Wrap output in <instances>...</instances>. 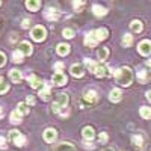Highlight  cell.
I'll use <instances>...</instances> for the list:
<instances>
[{
	"instance_id": "cell-1",
	"label": "cell",
	"mask_w": 151,
	"mask_h": 151,
	"mask_svg": "<svg viewBox=\"0 0 151 151\" xmlns=\"http://www.w3.org/2000/svg\"><path fill=\"white\" fill-rule=\"evenodd\" d=\"M113 76H115V79L118 82V85L121 86H130L132 82H133V73L129 67H122L119 70H116L115 73H113Z\"/></svg>"
},
{
	"instance_id": "cell-2",
	"label": "cell",
	"mask_w": 151,
	"mask_h": 151,
	"mask_svg": "<svg viewBox=\"0 0 151 151\" xmlns=\"http://www.w3.org/2000/svg\"><path fill=\"white\" fill-rule=\"evenodd\" d=\"M85 65L88 67V70H89L91 73H94L97 77H106V76L109 74V70H107L106 65L97 64V62H94L91 59H85Z\"/></svg>"
},
{
	"instance_id": "cell-3",
	"label": "cell",
	"mask_w": 151,
	"mask_h": 151,
	"mask_svg": "<svg viewBox=\"0 0 151 151\" xmlns=\"http://www.w3.org/2000/svg\"><path fill=\"white\" fill-rule=\"evenodd\" d=\"M67 106H68V95L67 94H59L55 98L52 109H53V112H60L62 109H67Z\"/></svg>"
},
{
	"instance_id": "cell-4",
	"label": "cell",
	"mask_w": 151,
	"mask_h": 151,
	"mask_svg": "<svg viewBox=\"0 0 151 151\" xmlns=\"http://www.w3.org/2000/svg\"><path fill=\"white\" fill-rule=\"evenodd\" d=\"M45 35H47V32H45V29L42 27V26H36V27H33V30H32V38L35 41H42V40H45Z\"/></svg>"
},
{
	"instance_id": "cell-5",
	"label": "cell",
	"mask_w": 151,
	"mask_h": 151,
	"mask_svg": "<svg viewBox=\"0 0 151 151\" xmlns=\"http://www.w3.org/2000/svg\"><path fill=\"white\" fill-rule=\"evenodd\" d=\"M11 139L14 141V144L17 147H23L24 144H26V137H24L20 132H17V130H12L11 132Z\"/></svg>"
},
{
	"instance_id": "cell-6",
	"label": "cell",
	"mask_w": 151,
	"mask_h": 151,
	"mask_svg": "<svg viewBox=\"0 0 151 151\" xmlns=\"http://www.w3.org/2000/svg\"><path fill=\"white\" fill-rule=\"evenodd\" d=\"M52 82L56 86H64L67 83V76L64 73H55V76L52 77Z\"/></svg>"
},
{
	"instance_id": "cell-7",
	"label": "cell",
	"mask_w": 151,
	"mask_h": 151,
	"mask_svg": "<svg viewBox=\"0 0 151 151\" xmlns=\"http://www.w3.org/2000/svg\"><path fill=\"white\" fill-rule=\"evenodd\" d=\"M137 50H139V53L144 55V56H148L151 55V41H142L139 45H137Z\"/></svg>"
},
{
	"instance_id": "cell-8",
	"label": "cell",
	"mask_w": 151,
	"mask_h": 151,
	"mask_svg": "<svg viewBox=\"0 0 151 151\" xmlns=\"http://www.w3.org/2000/svg\"><path fill=\"white\" fill-rule=\"evenodd\" d=\"M18 52H20L21 55L30 56V55H32V45H30V42H27V41L20 42V44H18Z\"/></svg>"
},
{
	"instance_id": "cell-9",
	"label": "cell",
	"mask_w": 151,
	"mask_h": 151,
	"mask_svg": "<svg viewBox=\"0 0 151 151\" xmlns=\"http://www.w3.org/2000/svg\"><path fill=\"white\" fill-rule=\"evenodd\" d=\"M44 17H45L48 21H55V20L59 18V12H58L56 9H53V8H48V9L44 12Z\"/></svg>"
},
{
	"instance_id": "cell-10",
	"label": "cell",
	"mask_w": 151,
	"mask_h": 151,
	"mask_svg": "<svg viewBox=\"0 0 151 151\" xmlns=\"http://www.w3.org/2000/svg\"><path fill=\"white\" fill-rule=\"evenodd\" d=\"M27 82L30 83L32 88H35V89H38V88L42 85V80H41L40 77H36L35 74H30V76H29V77H27Z\"/></svg>"
},
{
	"instance_id": "cell-11",
	"label": "cell",
	"mask_w": 151,
	"mask_h": 151,
	"mask_svg": "<svg viewBox=\"0 0 151 151\" xmlns=\"http://www.w3.org/2000/svg\"><path fill=\"white\" fill-rule=\"evenodd\" d=\"M56 130L55 129H47L45 132H44V139H45V142H55V139H56Z\"/></svg>"
},
{
	"instance_id": "cell-12",
	"label": "cell",
	"mask_w": 151,
	"mask_h": 151,
	"mask_svg": "<svg viewBox=\"0 0 151 151\" xmlns=\"http://www.w3.org/2000/svg\"><path fill=\"white\" fill-rule=\"evenodd\" d=\"M92 32H94V36H95V40H97L98 42H100V41H103V40H106L107 35H109L107 30L103 29V27H101V29H97V30H92Z\"/></svg>"
},
{
	"instance_id": "cell-13",
	"label": "cell",
	"mask_w": 151,
	"mask_h": 151,
	"mask_svg": "<svg viewBox=\"0 0 151 151\" xmlns=\"http://www.w3.org/2000/svg\"><path fill=\"white\" fill-rule=\"evenodd\" d=\"M85 44L88 47H95L98 44V41L95 40V36H94V32H89V33L85 36Z\"/></svg>"
},
{
	"instance_id": "cell-14",
	"label": "cell",
	"mask_w": 151,
	"mask_h": 151,
	"mask_svg": "<svg viewBox=\"0 0 151 151\" xmlns=\"http://www.w3.org/2000/svg\"><path fill=\"white\" fill-rule=\"evenodd\" d=\"M70 73L74 76V77H82V76H83V67L79 65V64H74L70 68Z\"/></svg>"
},
{
	"instance_id": "cell-15",
	"label": "cell",
	"mask_w": 151,
	"mask_h": 151,
	"mask_svg": "<svg viewBox=\"0 0 151 151\" xmlns=\"http://www.w3.org/2000/svg\"><path fill=\"white\" fill-rule=\"evenodd\" d=\"M82 134H83V137L86 141H92L94 139V129L92 127H85L83 130H82Z\"/></svg>"
},
{
	"instance_id": "cell-16",
	"label": "cell",
	"mask_w": 151,
	"mask_h": 151,
	"mask_svg": "<svg viewBox=\"0 0 151 151\" xmlns=\"http://www.w3.org/2000/svg\"><path fill=\"white\" fill-rule=\"evenodd\" d=\"M55 151H76V150H74V147H73L71 144H68V142H62V144L56 145Z\"/></svg>"
},
{
	"instance_id": "cell-17",
	"label": "cell",
	"mask_w": 151,
	"mask_h": 151,
	"mask_svg": "<svg viewBox=\"0 0 151 151\" xmlns=\"http://www.w3.org/2000/svg\"><path fill=\"white\" fill-rule=\"evenodd\" d=\"M85 100H86V101L88 103H95L97 101V92L95 91H86L85 92Z\"/></svg>"
},
{
	"instance_id": "cell-18",
	"label": "cell",
	"mask_w": 151,
	"mask_h": 151,
	"mask_svg": "<svg viewBox=\"0 0 151 151\" xmlns=\"http://www.w3.org/2000/svg\"><path fill=\"white\" fill-rule=\"evenodd\" d=\"M56 52H58V55H60V56H67V55L70 53V45H68V44H59Z\"/></svg>"
},
{
	"instance_id": "cell-19",
	"label": "cell",
	"mask_w": 151,
	"mask_h": 151,
	"mask_svg": "<svg viewBox=\"0 0 151 151\" xmlns=\"http://www.w3.org/2000/svg\"><path fill=\"white\" fill-rule=\"evenodd\" d=\"M92 12L97 15V17H103V15H106V8H103V6H100V5H94L92 6Z\"/></svg>"
},
{
	"instance_id": "cell-20",
	"label": "cell",
	"mask_w": 151,
	"mask_h": 151,
	"mask_svg": "<svg viewBox=\"0 0 151 151\" xmlns=\"http://www.w3.org/2000/svg\"><path fill=\"white\" fill-rule=\"evenodd\" d=\"M109 98H110V101H113V103L119 101L121 100V91L119 89H112L110 94H109Z\"/></svg>"
},
{
	"instance_id": "cell-21",
	"label": "cell",
	"mask_w": 151,
	"mask_h": 151,
	"mask_svg": "<svg viewBox=\"0 0 151 151\" xmlns=\"http://www.w3.org/2000/svg\"><path fill=\"white\" fill-rule=\"evenodd\" d=\"M9 76H11V80L14 82V83H18V82H21V73H20L18 70H11Z\"/></svg>"
},
{
	"instance_id": "cell-22",
	"label": "cell",
	"mask_w": 151,
	"mask_h": 151,
	"mask_svg": "<svg viewBox=\"0 0 151 151\" xmlns=\"http://www.w3.org/2000/svg\"><path fill=\"white\" fill-rule=\"evenodd\" d=\"M130 29H132L133 32H136V33H139V32L142 30V23H141L139 20H133V21L130 23Z\"/></svg>"
},
{
	"instance_id": "cell-23",
	"label": "cell",
	"mask_w": 151,
	"mask_h": 151,
	"mask_svg": "<svg viewBox=\"0 0 151 151\" xmlns=\"http://www.w3.org/2000/svg\"><path fill=\"white\" fill-rule=\"evenodd\" d=\"M26 6H27V9H30V11H38V9H40V6H41V3L38 2V0H27Z\"/></svg>"
},
{
	"instance_id": "cell-24",
	"label": "cell",
	"mask_w": 151,
	"mask_h": 151,
	"mask_svg": "<svg viewBox=\"0 0 151 151\" xmlns=\"http://www.w3.org/2000/svg\"><path fill=\"white\" fill-rule=\"evenodd\" d=\"M11 122L12 124H20L21 122V115L18 113V110H14L11 113Z\"/></svg>"
},
{
	"instance_id": "cell-25",
	"label": "cell",
	"mask_w": 151,
	"mask_h": 151,
	"mask_svg": "<svg viewBox=\"0 0 151 151\" xmlns=\"http://www.w3.org/2000/svg\"><path fill=\"white\" fill-rule=\"evenodd\" d=\"M40 97L44 100V101H47V100L50 98V86H45V88H42V89L40 91Z\"/></svg>"
},
{
	"instance_id": "cell-26",
	"label": "cell",
	"mask_w": 151,
	"mask_h": 151,
	"mask_svg": "<svg viewBox=\"0 0 151 151\" xmlns=\"http://www.w3.org/2000/svg\"><path fill=\"white\" fill-rule=\"evenodd\" d=\"M141 116H142L144 119H150V118H151V109L147 107V106L141 107Z\"/></svg>"
},
{
	"instance_id": "cell-27",
	"label": "cell",
	"mask_w": 151,
	"mask_h": 151,
	"mask_svg": "<svg viewBox=\"0 0 151 151\" xmlns=\"http://www.w3.org/2000/svg\"><path fill=\"white\" fill-rule=\"evenodd\" d=\"M97 55H98L100 60H106L107 56H109V50L104 48V47H103V48H98V53H97Z\"/></svg>"
},
{
	"instance_id": "cell-28",
	"label": "cell",
	"mask_w": 151,
	"mask_h": 151,
	"mask_svg": "<svg viewBox=\"0 0 151 151\" xmlns=\"http://www.w3.org/2000/svg\"><path fill=\"white\" fill-rule=\"evenodd\" d=\"M132 42H133V36H132V35H124V36H122V45H124V47L132 45Z\"/></svg>"
},
{
	"instance_id": "cell-29",
	"label": "cell",
	"mask_w": 151,
	"mask_h": 151,
	"mask_svg": "<svg viewBox=\"0 0 151 151\" xmlns=\"http://www.w3.org/2000/svg\"><path fill=\"white\" fill-rule=\"evenodd\" d=\"M9 89V86L6 85V82H5V79L0 76V94H5L6 91Z\"/></svg>"
},
{
	"instance_id": "cell-30",
	"label": "cell",
	"mask_w": 151,
	"mask_h": 151,
	"mask_svg": "<svg viewBox=\"0 0 151 151\" xmlns=\"http://www.w3.org/2000/svg\"><path fill=\"white\" fill-rule=\"evenodd\" d=\"M12 60H14L15 64H20V62H23V55L18 52V50H17V52H14V53H12Z\"/></svg>"
},
{
	"instance_id": "cell-31",
	"label": "cell",
	"mask_w": 151,
	"mask_h": 151,
	"mask_svg": "<svg viewBox=\"0 0 151 151\" xmlns=\"http://www.w3.org/2000/svg\"><path fill=\"white\" fill-rule=\"evenodd\" d=\"M62 35H64V38H67V40H71V38H74V30H71V29H64Z\"/></svg>"
},
{
	"instance_id": "cell-32",
	"label": "cell",
	"mask_w": 151,
	"mask_h": 151,
	"mask_svg": "<svg viewBox=\"0 0 151 151\" xmlns=\"http://www.w3.org/2000/svg\"><path fill=\"white\" fill-rule=\"evenodd\" d=\"M18 113H20V115H26V113H29V110H27V107H26L24 103L18 104Z\"/></svg>"
},
{
	"instance_id": "cell-33",
	"label": "cell",
	"mask_w": 151,
	"mask_h": 151,
	"mask_svg": "<svg viewBox=\"0 0 151 151\" xmlns=\"http://www.w3.org/2000/svg\"><path fill=\"white\" fill-rule=\"evenodd\" d=\"M132 139H133V144H134V145H137V147H142L144 141H142V137H141V136H137V134H134V136L132 137Z\"/></svg>"
},
{
	"instance_id": "cell-34",
	"label": "cell",
	"mask_w": 151,
	"mask_h": 151,
	"mask_svg": "<svg viewBox=\"0 0 151 151\" xmlns=\"http://www.w3.org/2000/svg\"><path fill=\"white\" fill-rule=\"evenodd\" d=\"M137 79H139L141 82H147V71L145 70H141L139 73H137Z\"/></svg>"
},
{
	"instance_id": "cell-35",
	"label": "cell",
	"mask_w": 151,
	"mask_h": 151,
	"mask_svg": "<svg viewBox=\"0 0 151 151\" xmlns=\"http://www.w3.org/2000/svg\"><path fill=\"white\" fill-rule=\"evenodd\" d=\"M83 5H85L83 2H74V3H73V6H74L76 11H80V9L83 8Z\"/></svg>"
},
{
	"instance_id": "cell-36",
	"label": "cell",
	"mask_w": 151,
	"mask_h": 151,
	"mask_svg": "<svg viewBox=\"0 0 151 151\" xmlns=\"http://www.w3.org/2000/svg\"><path fill=\"white\" fill-rule=\"evenodd\" d=\"M5 62H6V56H5L2 52H0V67H3Z\"/></svg>"
},
{
	"instance_id": "cell-37",
	"label": "cell",
	"mask_w": 151,
	"mask_h": 151,
	"mask_svg": "<svg viewBox=\"0 0 151 151\" xmlns=\"http://www.w3.org/2000/svg\"><path fill=\"white\" fill-rule=\"evenodd\" d=\"M55 68L58 70V73H62V70H64V64H62V62H58V64L55 65Z\"/></svg>"
},
{
	"instance_id": "cell-38",
	"label": "cell",
	"mask_w": 151,
	"mask_h": 151,
	"mask_svg": "<svg viewBox=\"0 0 151 151\" xmlns=\"http://www.w3.org/2000/svg\"><path fill=\"white\" fill-rule=\"evenodd\" d=\"M0 148H2V150L6 148V139H5V137H2V136H0Z\"/></svg>"
},
{
	"instance_id": "cell-39",
	"label": "cell",
	"mask_w": 151,
	"mask_h": 151,
	"mask_svg": "<svg viewBox=\"0 0 151 151\" xmlns=\"http://www.w3.org/2000/svg\"><path fill=\"white\" fill-rule=\"evenodd\" d=\"M21 26H23L24 29L29 27V26H30V21H29V18H24V20H23V23H21Z\"/></svg>"
},
{
	"instance_id": "cell-40",
	"label": "cell",
	"mask_w": 151,
	"mask_h": 151,
	"mask_svg": "<svg viewBox=\"0 0 151 151\" xmlns=\"http://www.w3.org/2000/svg\"><path fill=\"white\" fill-rule=\"evenodd\" d=\"M100 142H107V134L106 133H101V134H100Z\"/></svg>"
},
{
	"instance_id": "cell-41",
	"label": "cell",
	"mask_w": 151,
	"mask_h": 151,
	"mask_svg": "<svg viewBox=\"0 0 151 151\" xmlns=\"http://www.w3.org/2000/svg\"><path fill=\"white\" fill-rule=\"evenodd\" d=\"M27 103H29V104H33V103H35V98H33L32 95H30V97H27Z\"/></svg>"
},
{
	"instance_id": "cell-42",
	"label": "cell",
	"mask_w": 151,
	"mask_h": 151,
	"mask_svg": "<svg viewBox=\"0 0 151 151\" xmlns=\"http://www.w3.org/2000/svg\"><path fill=\"white\" fill-rule=\"evenodd\" d=\"M147 98H148V101L151 103V91H148V92H147Z\"/></svg>"
},
{
	"instance_id": "cell-43",
	"label": "cell",
	"mask_w": 151,
	"mask_h": 151,
	"mask_svg": "<svg viewBox=\"0 0 151 151\" xmlns=\"http://www.w3.org/2000/svg\"><path fill=\"white\" fill-rule=\"evenodd\" d=\"M3 116V109H2V106H0V118Z\"/></svg>"
},
{
	"instance_id": "cell-44",
	"label": "cell",
	"mask_w": 151,
	"mask_h": 151,
	"mask_svg": "<svg viewBox=\"0 0 151 151\" xmlns=\"http://www.w3.org/2000/svg\"><path fill=\"white\" fill-rule=\"evenodd\" d=\"M147 67H150V68H151V59H150V60H147Z\"/></svg>"
},
{
	"instance_id": "cell-45",
	"label": "cell",
	"mask_w": 151,
	"mask_h": 151,
	"mask_svg": "<svg viewBox=\"0 0 151 151\" xmlns=\"http://www.w3.org/2000/svg\"><path fill=\"white\" fill-rule=\"evenodd\" d=\"M103 151H113V150H112V148H104Z\"/></svg>"
},
{
	"instance_id": "cell-46",
	"label": "cell",
	"mask_w": 151,
	"mask_h": 151,
	"mask_svg": "<svg viewBox=\"0 0 151 151\" xmlns=\"http://www.w3.org/2000/svg\"><path fill=\"white\" fill-rule=\"evenodd\" d=\"M0 5H2V3H0Z\"/></svg>"
}]
</instances>
